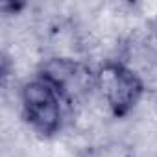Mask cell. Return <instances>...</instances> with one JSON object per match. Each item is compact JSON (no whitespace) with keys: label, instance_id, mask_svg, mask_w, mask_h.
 <instances>
[{"label":"cell","instance_id":"obj_2","mask_svg":"<svg viewBox=\"0 0 157 157\" xmlns=\"http://www.w3.org/2000/svg\"><path fill=\"white\" fill-rule=\"evenodd\" d=\"M61 96L44 80H33L22 89V109L26 120L43 135H52L61 124Z\"/></svg>","mask_w":157,"mask_h":157},{"label":"cell","instance_id":"obj_1","mask_svg":"<svg viewBox=\"0 0 157 157\" xmlns=\"http://www.w3.org/2000/svg\"><path fill=\"white\" fill-rule=\"evenodd\" d=\"M96 85L117 117L128 115L142 94V80L122 63H105L96 72Z\"/></svg>","mask_w":157,"mask_h":157},{"label":"cell","instance_id":"obj_3","mask_svg":"<svg viewBox=\"0 0 157 157\" xmlns=\"http://www.w3.org/2000/svg\"><path fill=\"white\" fill-rule=\"evenodd\" d=\"M41 78L59 93L63 100H74L89 87V72L74 61L52 59L44 65Z\"/></svg>","mask_w":157,"mask_h":157}]
</instances>
